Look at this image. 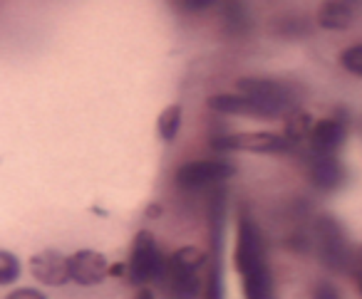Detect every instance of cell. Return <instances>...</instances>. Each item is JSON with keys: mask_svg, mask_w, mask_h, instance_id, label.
Here are the masks:
<instances>
[{"mask_svg": "<svg viewBox=\"0 0 362 299\" xmlns=\"http://www.w3.org/2000/svg\"><path fill=\"white\" fill-rule=\"evenodd\" d=\"M136 299H154V294H151V289H141V292L136 294Z\"/></svg>", "mask_w": 362, "mask_h": 299, "instance_id": "cb8c5ba5", "label": "cell"}, {"mask_svg": "<svg viewBox=\"0 0 362 299\" xmlns=\"http://www.w3.org/2000/svg\"><path fill=\"white\" fill-rule=\"evenodd\" d=\"M347 139V126L340 119H320L313 124L310 144H313V156H325L335 154Z\"/></svg>", "mask_w": 362, "mask_h": 299, "instance_id": "8fae6325", "label": "cell"}, {"mask_svg": "<svg viewBox=\"0 0 362 299\" xmlns=\"http://www.w3.org/2000/svg\"><path fill=\"white\" fill-rule=\"evenodd\" d=\"M21 277V260L8 250H0V284H13Z\"/></svg>", "mask_w": 362, "mask_h": 299, "instance_id": "e0dca14e", "label": "cell"}, {"mask_svg": "<svg viewBox=\"0 0 362 299\" xmlns=\"http://www.w3.org/2000/svg\"><path fill=\"white\" fill-rule=\"evenodd\" d=\"M340 65L345 67L350 75L362 77V45L347 47V50L340 55Z\"/></svg>", "mask_w": 362, "mask_h": 299, "instance_id": "ac0fdd59", "label": "cell"}, {"mask_svg": "<svg viewBox=\"0 0 362 299\" xmlns=\"http://www.w3.org/2000/svg\"><path fill=\"white\" fill-rule=\"evenodd\" d=\"M124 264H112V267H110V274H115V277H117V274H124Z\"/></svg>", "mask_w": 362, "mask_h": 299, "instance_id": "603a6c76", "label": "cell"}, {"mask_svg": "<svg viewBox=\"0 0 362 299\" xmlns=\"http://www.w3.org/2000/svg\"><path fill=\"white\" fill-rule=\"evenodd\" d=\"M218 0H176V6L181 11L187 13H202V11H209L211 6H216Z\"/></svg>", "mask_w": 362, "mask_h": 299, "instance_id": "d6986e66", "label": "cell"}, {"mask_svg": "<svg viewBox=\"0 0 362 299\" xmlns=\"http://www.w3.org/2000/svg\"><path fill=\"white\" fill-rule=\"evenodd\" d=\"M127 272H129L132 284H149L166 274L161 250L149 230H139V233H136L134 243H132V255H129V262H127Z\"/></svg>", "mask_w": 362, "mask_h": 299, "instance_id": "5b68a950", "label": "cell"}, {"mask_svg": "<svg viewBox=\"0 0 362 299\" xmlns=\"http://www.w3.org/2000/svg\"><path fill=\"white\" fill-rule=\"evenodd\" d=\"M236 90L256 99L268 119H288L298 109L291 87L286 82L271 80V77H241L236 82Z\"/></svg>", "mask_w": 362, "mask_h": 299, "instance_id": "3957f363", "label": "cell"}, {"mask_svg": "<svg viewBox=\"0 0 362 299\" xmlns=\"http://www.w3.org/2000/svg\"><path fill=\"white\" fill-rule=\"evenodd\" d=\"M233 262L243 282V299H273V277L268 267L266 245L258 225L243 213L238 220V240Z\"/></svg>", "mask_w": 362, "mask_h": 299, "instance_id": "6da1fadb", "label": "cell"}, {"mask_svg": "<svg viewBox=\"0 0 362 299\" xmlns=\"http://www.w3.org/2000/svg\"><path fill=\"white\" fill-rule=\"evenodd\" d=\"M233 176H236V166L233 164L221 159H204V161L184 164L176 171L174 181L181 190H199V188H206V185L223 183V181L233 178Z\"/></svg>", "mask_w": 362, "mask_h": 299, "instance_id": "52a82bcc", "label": "cell"}, {"mask_svg": "<svg viewBox=\"0 0 362 299\" xmlns=\"http://www.w3.org/2000/svg\"><path fill=\"white\" fill-rule=\"evenodd\" d=\"M357 8L347 0H325L320 8H317V25L325 28V30H345L355 23Z\"/></svg>", "mask_w": 362, "mask_h": 299, "instance_id": "4fadbf2b", "label": "cell"}, {"mask_svg": "<svg viewBox=\"0 0 362 299\" xmlns=\"http://www.w3.org/2000/svg\"><path fill=\"white\" fill-rule=\"evenodd\" d=\"M347 171L342 166V161L335 154L325 156H313L310 161V181L315 188L320 190H335L345 183Z\"/></svg>", "mask_w": 362, "mask_h": 299, "instance_id": "7c38bea8", "label": "cell"}, {"mask_svg": "<svg viewBox=\"0 0 362 299\" xmlns=\"http://www.w3.org/2000/svg\"><path fill=\"white\" fill-rule=\"evenodd\" d=\"M214 151H246V154H286L293 149L286 134L273 131H243V134H218L211 139Z\"/></svg>", "mask_w": 362, "mask_h": 299, "instance_id": "8992f818", "label": "cell"}, {"mask_svg": "<svg viewBox=\"0 0 362 299\" xmlns=\"http://www.w3.org/2000/svg\"><path fill=\"white\" fill-rule=\"evenodd\" d=\"M30 272L35 279H40L42 284L50 287H60V284L70 282V257L55 252V250H42V252L30 257Z\"/></svg>", "mask_w": 362, "mask_h": 299, "instance_id": "ba28073f", "label": "cell"}, {"mask_svg": "<svg viewBox=\"0 0 362 299\" xmlns=\"http://www.w3.org/2000/svg\"><path fill=\"white\" fill-rule=\"evenodd\" d=\"M70 272L72 282L82 284V287H92L110 274V264H107L105 255L95 252V250H80V252L70 255Z\"/></svg>", "mask_w": 362, "mask_h": 299, "instance_id": "9c48e42d", "label": "cell"}, {"mask_svg": "<svg viewBox=\"0 0 362 299\" xmlns=\"http://www.w3.org/2000/svg\"><path fill=\"white\" fill-rule=\"evenodd\" d=\"M350 267L355 269V279H357V287L362 292V248H355L352 250V262Z\"/></svg>", "mask_w": 362, "mask_h": 299, "instance_id": "7402d4cb", "label": "cell"}, {"mask_svg": "<svg viewBox=\"0 0 362 299\" xmlns=\"http://www.w3.org/2000/svg\"><path fill=\"white\" fill-rule=\"evenodd\" d=\"M313 299H340V294H337L335 284H330V282H317L315 292H313Z\"/></svg>", "mask_w": 362, "mask_h": 299, "instance_id": "ffe728a7", "label": "cell"}, {"mask_svg": "<svg viewBox=\"0 0 362 299\" xmlns=\"http://www.w3.org/2000/svg\"><path fill=\"white\" fill-rule=\"evenodd\" d=\"M209 255L204 250L187 245L176 250L166 262V289L171 299H194L199 294V282H202V267L206 264Z\"/></svg>", "mask_w": 362, "mask_h": 299, "instance_id": "7a4b0ae2", "label": "cell"}, {"mask_svg": "<svg viewBox=\"0 0 362 299\" xmlns=\"http://www.w3.org/2000/svg\"><path fill=\"white\" fill-rule=\"evenodd\" d=\"M156 131L164 141H174L181 131V106L179 104H169L156 119Z\"/></svg>", "mask_w": 362, "mask_h": 299, "instance_id": "2e32d148", "label": "cell"}, {"mask_svg": "<svg viewBox=\"0 0 362 299\" xmlns=\"http://www.w3.org/2000/svg\"><path fill=\"white\" fill-rule=\"evenodd\" d=\"M206 106L218 114H231V116H251V119H268L263 106L256 99L241 92H228V94H214L206 99Z\"/></svg>", "mask_w": 362, "mask_h": 299, "instance_id": "30bf717a", "label": "cell"}, {"mask_svg": "<svg viewBox=\"0 0 362 299\" xmlns=\"http://www.w3.org/2000/svg\"><path fill=\"white\" fill-rule=\"evenodd\" d=\"M273 30L278 37H288V40H298V37H308L313 30V23L305 16H298V13H288L281 16L278 20H273Z\"/></svg>", "mask_w": 362, "mask_h": 299, "instance_id": "5bb4252c", "label": "cell"}, {"mask_svg": "<svg viewBox=\"0 0 362 299\" xmlns=\"http://www.w3.org/2000/svg\"><path fill=\"white\" fill-rule=\"evenodd\" d=\"M315 250L320 262L332 272H345L352 262V248L342 225L332 215H320L315 220Z\"/></svg>", "mask_w": 362, "mask_h": 299, "instance_id": "277c9868", "label": "cell"}, {"mask_svg": "<svg viewBox=\"0 0 362 299\" xmlns=\"http://www.w3.org/2000/svg\"><path fill=\"white\" fill-rule=\"evenodd\" d=\"M347 3H352L355 8H357V6H362V0H347Z\"/></svg>", "mask_w": 362, "mask_h": 299, "instance_id": "d4e9b609", "label": "cell"}, {"mask_svg": "<svg viewBox=\"0 0 362 299\" xmlns=\"http://www.w3.org/2000/svg\"><path fill=\"white\" fill-rule=\"evenodd\" d=\"M313 124H315V121H310L308 111H303V109L293 111V114L286 119V136L291 139V144L296 146V144H300L303 139H310Z\"/></svg>", "mask_w": 362, "mask_h": 299, "instance_id": "9a60e30c", "label": "cell"}, {"mask_svg": "<svg viewBox=\"0 0 362 299\" xmlns=\"http://www.w3.org/2000/svg\"><path fill=\"white\" fill-rule=\"evenodd\" d=\"M6 299H47L40 289H33V287H21V289H13Z\"/></svg>", "mask_w": 362, "mask_h": 299, "instance_id": "44dd1931", "label": "cell"}]
</instances>
